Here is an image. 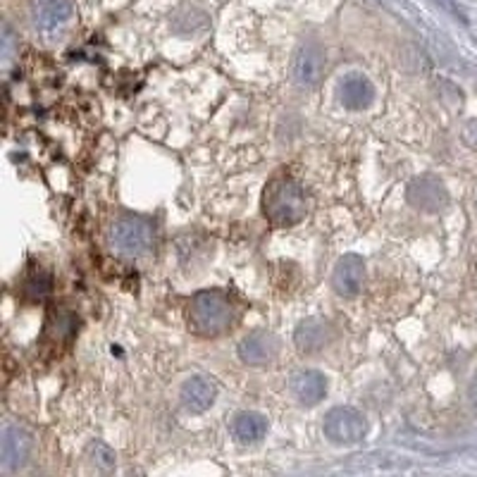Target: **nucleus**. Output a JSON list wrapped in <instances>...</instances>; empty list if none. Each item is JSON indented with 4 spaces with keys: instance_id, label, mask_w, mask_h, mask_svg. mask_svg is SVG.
<instances>
[{
    "instance_id": "obj_8",
    "label": "nucleus",
    "mask_w": 477,
    "mask_h": 477,
    "mask_svg": "<svg viewBox=\"0 0 477 477\" xmlns=\"http://www.w3.org/2000/svg\"><path fill=\"white\" fill-rule=\"evenodd\" d=\"M363 280H366V265H363V261H360L358 255H344L337 262V268H334L332 287L339 296L351 299V296H356L360 291Z\"/></svg>"
},
{
    "instance_id": "obj_4",
    "label": "nucleus",
    "mask_w": 477,
    "mask_h": 477,
    "mask_svg": "<svg viewBox=\"0 0 477 477\" xmlns=\"http://www.w3.org/2000/svg\"><path fill=\"white\" fill-rule=\"evenodd\" d=\"M325 437L332 444H358L360 439L366 437L367 423L363 418V413L348 405H339L325 415V425H322Z\"/></svg>"
},
{
    "instance_id": "obj_16",
    "label": "nucleus",
    "mask_w": 477,
    "mask_h": 477,
    "mask_svg": "<svg viewBox=\"0 0 477 477\" xmlns=\"http://www.w3.org/2000/svg\"><path fill=\"white\" fill-rule=\"evenodd\" d=\"M91 453H93V463L99 465V468H110L112 463H115V453H112L110 446H105L103 442H96V444H91Z\"/></svg>"
},
{
    "instance_id": "obj_11",
    "label": "nucleus",
    "mask_w": 477,
    "mask_h": 477,
    "mask_svg": "<svg viewBox=\"0 0 477 477\" xmlns=\"http://www.w3.org/2000/svg\"><path fill=\"white\" fill-rule=\"evenodd\" d=\"M291 394L303 405L320 404L327 394L325 375L318 373V370H303V373L294 375V379H291Z\"/></svg>"
},
{
    "instance_id": "obj_2",
    "label": "nucleus",
    "mask_w": 477,
    "mask_h": 477,
    "mask_svg": "<svg viewBox=\"0 0 477 477\" xmlns=\"http://www.w3.org/2000/svg\"><path fill=\"white\" fill-rule=\"evenodd\" d=\"M234 310H232V301L223 291H198L191 299L189 306V322L198 334H223L229 325H232Z\"/></svg>"
},
{
    "instance_id": "obj_14",
    "label": "nucleus",
    "mask_w": 477,
    "mask_h": 477,
    "mask_svg": "<svg viewBox=\"0 0 477 477\" xmlns=\"http://www.w3.org/2000/svg\"><path fill=\"white\" fill-rule=\"evenodd\" d=\"M29 449H32V439L20 427H7L3 432V465L7 471H14L20 465L26 463L29 458Z\"/></svg>"
},
{
    "instance_id": "obj_7",
    "label": "nucleus",
    "mask_w": 477,
    "mask_h": 477,
    "mask_svg": "<svg viewBox=\"0 0 477 477\" xmlns=\"http://www.w3.org/2000/svg\"><path fill=\"white\" fill-rule=\"evenodd\" d=\"M408 201H411L413 208L425 210V213H437V210H442L446 205L444 184L432 175L418 176L408 186Z\"/></svg>"
},
{
    "instance_id": "obj_17",
    "label": "nucleus",
    "mask_w": 477,
    "mask_h": 477,
    "mask_svg": "<svg viewBox=\"0 0 477 477\" xmlns=\"http://www.w3.org/2000/svg\"><path fill=\"white\" fill-rule=\"evenodd\" d=\"M26 284H29L26 289H32L33 296H43V294H48V291H51V277L48 275H43V277L33 275L32 280L26 281Z\"/></svg>"
},
{
    "instance_id": "obj_13",
    "label": "nucleus",
    "mask_w": 477,
    "mask_h": 477,
    "mask_svg": "<svg viewBox=\"0 0 477 477\" xmlns=\"http://www.w3.org/2000/svg\"><path fill=\"white\" fill-rule=\"evenodd\" d=\"M215 396H217V386L213 385L208 377H201V375L186 379L182 386L184 405L194 413L208 411L210 405H213V401H215Z\"/></svg>"
},
{
    "instance_id": "obj_15",
    "label": "nucleus",
    "mask_w": 477,
    "mask_h": 477,
    "mask_svg": "<svg viewBox=\"0 0 477 477\" xmlns=\"http://www.w3.org/2000/svg\"><path fill=\"white\" fill-rule=\"evenodd\" d=\"M332 329L322 320H306L299 325L294 334V341L301 353H318L329 344Z\"/></svg>"
},
{
    "instance_id": "obj_3",
    "label": "nucleus",
    "mask_w": 477,
    "mask_h": 477,
    "mask_svg": "<svg viewBox=\"0 0 477 477\" xmlns=\"http://www.w3.org/2000/svg\"><path fill=\"white\" fill-rule=\"evenodd\" d=\"M110 243L115 253L137 258L153 246V224L141 215H119L110 229Z\"/></svg>"
},
{
    "instance_id": "obj_1",
    "label": "nucleus",
    "mask_w": 477,
    "mask_h": 477,
    "mask_svg": "<svg viewBox=\"0 0 477 477\" xmlns=\"http://www.w3.org/2000/svg\"><path fill=\"white\" fill-rule=\"evenodd\" d=\"M306 208L308 201L301 184L291 179V176L280 175L265 186L262 213L275 227H291V224L301 223L303 215H306Z\"/></svg>"
},
{
    "instance_id": "obj_9",
    "label": "nucleus",
    "mask_w": 477,
    "mask_h": 477,
    "mask_svg": "<svg viewBox=\"0 0 477 477\" xmlns=\"http://www.w3.org/2000/svg\"><path fill=\"white\" fill-rule=\"evenodd\" d=\"M339 99L348 110H366L375 99V86L370 84V79L366 74L353 72L341 79Z\"/></svg>"
},
{
    "instance_id": "obj_10",
    "label": "nucleus",
    "mask_w": 477,
    "mask_h": 477,
    "mask_svg": "<svg viewBox=\"0 0 477 477\" xmlns=\"http://www.w3.org/2000/svg\"><path fill=\"white\" fill-rule=\"evenodd\" d=\"M72 17L70 0H33V22L41 32H55Z\"/></svg>"
},
{
    "instance_id": "obj_5",
    "label": "nucleus",
    "mask_w": 477,
    "mask_h": 477,
    "mask_svg": "<svg viewBox=\"0 0 477 477\" xmlns=\"http://www.w3.org/2000/svg\"><path fill=\"white\" fill-rule=\"evenodd\" d=\"M325 67L327 60L325 52L320 51V46L303 43V46L294 52V60H291V77H294L296 84L303 86V89H313V86L320 84Z\"/></svg>"
},
{
    "instance_id": "obj_6",
    "label": "nucleus",
    "mask_w": 477,
    "mask_h": 477,
    "mask_svg": "<svg viewBox=\"0 0 477 477\" xmlns=\"http://www.w3.org/2000/svg\"><path fill=\"white\" fill-rule=\"evenodd\" d=\"M277 351H280L277 337L265 332V329H255V332L246 334L239 344V356H242L243 363L255 367L272 363L277 358Z\"/></svg>"
},
{
    "instance_id": "obj_12",
    "label": "nucleus",
    "mask_w": 477,
    "mask_h": 477,
    "mask_svg": "<svg viewBox=\"0 0 477 477\" xmlns=\"http://www.w3.org/2000/svg\"><path fill=\"white\" fill-rule=\"evenodd\" d=\"M229 430H232V437L239 444H255V442H261L268 434V418L255 411H243L234 415Z\"/></svg>"
}]
</instances>
